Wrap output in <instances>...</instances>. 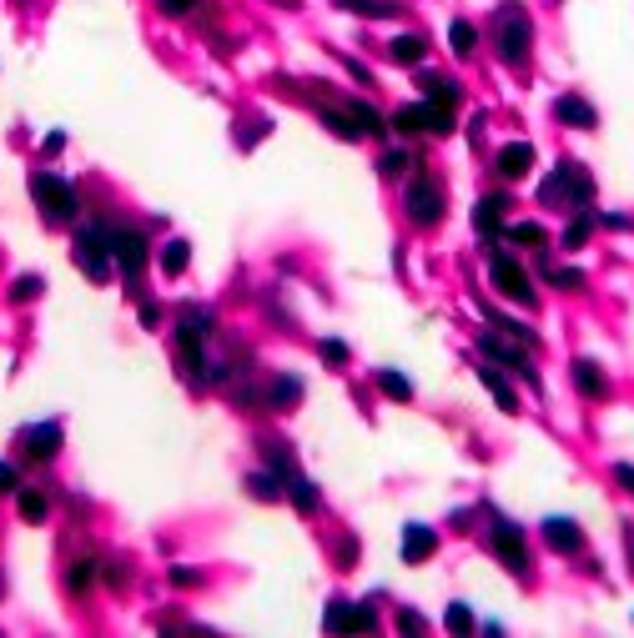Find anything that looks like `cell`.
<instances>
[{
  "mask_svg": "<svg viewBox=\"0 0 634 638\" xmlns=\"http://www.w3.org/2000/svg\"><path fill=\"white\" fill-rule=\"evenodd\" d=\"M438 548V533L433 528H423V523H408L403 528V563H428Z\"/></svg>",
  "mask_w": 634,
  "mask_h": 638,
  "instance_id": "obj_12",
  "label": "cell"
},
{
  "mask_svg": "<svg viewBox=\"0 0 634 638\" xmlns=\"http://www.w3.org/2000/svg\"><path fill=\"white\" fill-rule=\"evenodd\" d=\"M327 634H373L378 628V613L367 609V603H327Z\"/></svg>",
  "mask_w": 634,
  "mask_h": 638,
  "instance_id": "obj_7",
  "label": "cell"
},
{
  "mask_svg": "<svg viewBox=\"0 0 634 638\" xmlns=\"http://www.w3.org/2000/svg\"><path fill=\"white\" fill-rule=\"evenodd\" d=\"M614 478H620L624 493H634V462H620V468H614Z\"/></svg>",
  "mask_w": 634,
  "mask_h": 638,
  "instance_id": "obj_40",
  "label": "cell"
},
{
  "mask_svg": "<svg viewBox=\"0 0 634 638\" xmlns=\"http://www.w3.org/2000/svg\"><path fill=\"white\" fill-rule=\"evenodd\" d=\"M529 41H534V20H529V11L523 5H498V15H493V45H498V56L508 61V66H519L523 56H529Z\"/></svg>",
  "mask_w": 634,
  "mask_h": 638,
  "instance_id": "obj_1",
  "label": "cell"
},
{
  "mask_svg": "<svg viewBox=\"0 0 634 638\" xmlns=\"http://www.w3.org/2000/svg\"><path fill=\"white\" fill-rule=\"evenodd\" d=\"M66 583H70V588H86V583H91V563H76Z\"/></svg>",
  "mask_w": 634,
  "mask_h": 638,
  "instance_id": "obj_38",
  "label": "cell"
},
{
  "mask_svg": "<svg viewBox=\"0 0 634 638\" xmlns=\"http://www.w3.org/2000/svg\"><path fill=\"white\" fill-rule=\"evenodd\" d=\"M111 262L127 272V277H141L146 272V236L141 232H111Z\"/></svg>",
  "mask_w": 634,
  "mask_h": 638,
  "instance_id": "obj_9",
  "label": "cell"
},
{
  "mask_svg": "<svg viewBox=\"0 0 634 638\" xmlns=\"http://www.w3.org/2000/svg\"><path fill=\"white\" fill-rule=\"evenodd\" d=\"M393 126L403 131V136H423V131H428V101H418V106H398Z\"/></svg>",
  "mask_w": 634,
  "mask_h": 638,
  "instance_id": "obj_21",
  "label": "cell"
},
{
  "mask_svg": "<svg viewBox=\"0 0 634 638\" xmlns=\"http://www.w3.org/2000/svg\"><path fill=\"white\" fill-rule=\"evenodd\" d=\"M489 277L493 287L504 291L508 302H519V307H534V287H529V272H523L514 257H504V251H493L489 257Z\"/></svg>",
  "mask_w": 634,
  "mask_h": 638,
  "instance_id": "obj_5",
  "label": "cell"
},
{
  "mask_svg": "<svg viewBox=\"0 0 634 638\" xmlns=\"http://www.w3.org/2000/svg\"><path fill=\"white\" fill-rule=\"evenodd\" d=\"M161 11L167 15H186V11H197V0H161Z\"/></svg>",
  "mask_w": 634,
  "mask_h": 638,
  "instance_id": "obj_39",
  "label": "cell"
},
{
  "mask_svg": "<svg viewBox=\"0 0 634 638\" xmlns=\"http://www.w3.org/2000/svg\"><path fill=\"white\" fill-rule=\"evenodd\" d=\"M282 487H287V478H282V472H252V478H247V493H252L257 503H277Z\"/></svg>",
  "mask_w": 634,
  "mask_h": 638,
  "instance_id": "obj_18",
  "label": "cell"
},
{
  "mask_svg": "<svg viewBox=\"0 0 634 638\" xmlns=\"http://www.w3.org/2000/svg\"><path fill=\"white\" fill-rule=\"evenodd\" d=\"M554 287H584V272H574V266H554Z\"/></svg>",
  "mask_w": 634,
  "mask_h": 638,
  "instance_id": "obj_35",
  "label": "cell"
},
{
  "mask_svg": "<svg viewBox=\"0 0 634 638\" xmlns=\"http://www.w3.org/2000/svg\"><path fill=\"white\" fill-rule=\"evenodd\" d=\"M378 388L388 392L393 403H408V397H413V382L403 372H393V367H383V372H378Z\"/></svg>",
  "mask_w": 634,
  "mask_h": 638,
  "instance_id": "obj_26",
  "label": "cell"
},
{
  "mask_svg": "<svg viewBox=\"0 0 634 638\" xmlns=\"http://www.w3.org/2000/svg\"><path fill=\"white\" fill-rule=\"evenodd\" d=\"M171 583H182V588H192V583H197V573H192V568H171Z\"/></svg>",
  "mask_w": 634,
  "mask_h": 638,
  "instance_id": "obj_42",
  "label": "cell"
},
{
  "mask_svg": "<svg viewBox=\"0 0 634 638\" xmlns=\"http://www.w3.org/2000/svg\"><path fill=\"white\" fill-rule=\"evenodd\" d=\"M504 211H508V201H504V196H483V201H479V211H473V226H479V232L493 241V236L504 232Z\"/></svg>",
  "mask_w": 634,
  "mask_h": 638,
  "instance_id": "obj_16",
  "label": "cell"
},
{
  "mask_svg": "<svg viewBox=\"0 0 634 638\" xmlns=\"http://www.w3.org/2000/svg\"><path fill=\"white\" fill-rule=\"evenodd\" d=\"M403 167H408V156H403V151H388V156H383V176H398V171H403Z\"/></svg>",
  "mask_w": 634,
  "mask_h": 638,
  "instance_id": "obj_37",
  "label": "cell"
},
{
  "mask_svg": "<svg viewBox=\"0 0 634 638\" xmlns=\"http://www.w3.org/2000/svg\"><path fill=\"white\" fill-rule=\"evenodd\" d=\"M544 543L559 548V553H579V548H584V528H579L574 518H549V523H544Z\"/></svg>",
  "mask_w": 634,
  "mask_h": 638,
  "instance_id": "obj_11",
  "label": "cell"
},
{
  "mask_svg": "<svg viewBox=\"0 0 634 638\" xmlns=\"http://www.w3.org/2000/svg\"><path fill=\"white\" fill-rule=\"evenodd\" d=\"M317 352H323V362H327V367H342V362H348V348H342L338 337H327V342H323Z\"/></svg>",
  "mask_w": 634,
  "mask_h": 638,
  "instance_id": "obj_34",
  "label": "cell"
},
{
  "mask_svg": "<svg viewBox=\"0 0 634 638\" xmlns=\"http://www.w3.org/2000/svg\"><path fill=\"white\" fill-rule=\"evenodd\" d=\"M594 222H599L594 211H579L574 222H569V232H564V247H584V241H589V232H594Z\"/></svg>",
  "mask_w": 634,
  "mask_h": 638,
  "instance_id": "obj_29",
  "label": "cell"
},
{
  "mask_svg": "<svg viewBox=\"0 0 634 638\" xmlns=\"http://www.w3.org/2000/svg\"><path fill=\"white\" fill-rule=\"evenodd\" d=\"M479 348L489 352V357H498V362H504V367H519V372H529V357H523V352H529V348H523V342H508V337L498 332V327L479 337Z\"/></svg>",
  "mask_w": 634,
  "mask_h": 638,
  "instance_id": "obj_10",
  "label": "cell"
},
{
  "mask_svg": "<svg viewBox=\"0 0 634 638\" xmlns=\"http://www.w3.org/2000/svg\"><path fill=\"white\" fill-rule=\"evenodd\" d=\"M323 121L333 126V136H342V141H358L363 131H358V121H352L348 111H323Z\"/></svg>",
  "mask_w": 634,
  "mask_h": 638,
  "instance_id": "obj_31",
  "label": "cell"
},
{
  "mask_svg": "<svg viewBox=\"0 0 634 638\" xmlns=\"http://www.w3.org/2000/svg\"><path fill=\"white\" fill-rule=\"evenodd\" d=\"M30 196L41 201V211H45V222H70L76 217V186L70 181H61V176H51V171H36L30 176Z\"/></svg>",
  "mask_w": 634,
  "mask_h": 638,
  "instance_id": "obj_3",
  "label": "cell"
},
{
  "mask_svg": "<svg viewBox=\"0 0 634 638\" xmlns=\"http://www.w3.org/2000/svg\"><path fill=\"white\" fill-rule=\"evenodd\" d=\"M529 171H534V146H529V141H508L504 151H498V176L519 181V176H529Z\"/></svg>",
  "mask_w": 634,
  "mask_h": 638,
  "instance_id": "obj_13",
  "label": "cell"
},
{
  "mask_svg": "<svg viewBox=\"0 0 634 638\" xmlns=\"http://www.w3.org/2000/svg\"><path fill=\"white\" fill-rule=\"evenodd\" d=\"M15 487H21V483H15V468H11V462H0V493H15Z\"/></svg>",
  "mask_w": 634,
  "mask_h": 638,
  "instance_id": "obj_41",
  "label": "cell"
},
{
  "mask_svg": "<svg viewBox=\"0 0 634 638\" xmlns=\"http://www.w3.org/2000/svg\"><path fill=\"white\" fill-rule=\"evenodd\" d=\"M186 262H192V241H182V236L167 241V251H161V272H167V277H182Z\"/></svg>",
  "mask_w": 634,
  "mask_h": 638,
  "instance_id": "obj_23",
  "label": "cell"
},
{
  "mask_svg": "<svg viewBox=\"0 0 634 638\" xmlns=\"http://www.w3.org/2000/svg\"><path fill=\"white\" fill-rule=\"evenodd\" d=\"M297 392H302V388H297V377H282V382H272V403H277V407H292Z\"/></svg>",
  "mask_w": 634,
  "mask_h": 638,
  "instance_id": "obj_33",
  "label": "cell"
},
{
  "mask_svg": "<svg viewBox=\"0 0 634 638\" xmlns=\"http://www.w3.org/2000/svg\"><path fill=\"white\" fill-rule=\"evenodd\" d=\"M352 121H358V131H363V136H383V131H388V121H383L378 111H373V106H363V101H352Z\"/></svg>",
  "mask_w": 634,
  "mask_h": 638,
  "instance_id": "obj_25",
  "label": "cell"
},
{
  "mask_svg": "<svg viewBox=\"0 0 634 638\" xmlns=\"http://www.w3.org/2000/svg\"><path fill=\"white\" fill-rule=\"evenodd\" d=\"M504 236H514V241H523V247H539V241H544V226L539 222H519V226H508Z\"/></svg>",
  "mask_w": 634,
  "mask_h": 638,
  "instance_id": "obj_32",
  "label": "cell"
},
{
  "mask_svg": "<svg viewBox=\"0 0 634 638\" xmlns=\"http://www.w3.org/2000/svg\"><path fill=\"white\" fill-rule=\"evenodd\" d=\"M574 388L584 392V397H605V392H609L605 367H599L594 357H579V362H574Z\"/></svg>",
  "mask_w": 634,
  "mask_h": 638,
  "instance_id": "obj_15",
  "label": "cell"
},
{
  "mask_svg": "<svg viewBox=\"0 0 634 638\" xmlns=\"http://www.w3.org/2000/svg\"><path fill=\"white\" fill-rule=\"evenodd\" d=\"M589 196H594V181H589V171L574 167V161H564V167L539 186V201H544V207H589Z\"/></svg>",
  "mask_w": 634,
  "mask_h": 638,
  "instance_id": "obj_2",
  "label": "cell"
},
{
  "mask_svg": "<svg viewBox=\"0 0 634 638\" xmlns=\"http://www.w3.org/2000/svg\"><path fill=\"white\" fill-rule=\"evenodd\" d=\"M479 382L493 392V403L504 407V413H519V397H514V388H508V382H504L498 372H493V367H479Z\"/></svg>",
  "mask_w": 634,
  "mask_h": 638,
  "instance_id": "obj_20",
  "label": "cell"
},
{
  "mask_svg": "<svg viewBox=\"0 0 634 638\" xmlns=\"http://www.w3.org/2000/svg\"><path fill=\"white\" fill-rule=\"evenodd\" d=\"M287 493H292V503L302 508V513H312V508H317V487H312L308 478H287Z\"/></svg>",
  "mask_w": 634,
  "mask_h": 638,
  "instance_id": "obj_30",
  "label": "cell"
},
{
  "mask_svg": "<svg viewBox=\"0 0 634 638\" xmlns=\"http://www.w3.org/2000/svg\"><path fill=\"white\" fill-rule=\"evenodd\" d=\"M423 91H428V101H438V106H458L464 101V91H458V81H449V76H423Z\"/></svg>",
  "mask_w": 634,
  "mask_h": 638,
  "instance_id": "obj_19",
  "label": "cell"
},
{
  "mask_svg": "<svg viewBox=\"0 0 634 638\" xmlns=\"http://www.w3.org/2000/svg\"><path fill=\"white\" fill-rule=\"evenodd\" d=\"M403 211H408L418 226H433L443 217V192H438V181L428 176H413L408 192H403Z\"/></svg>",
  "mask_w": 634,
  "mask_h": 638,
  "instance_id": "obj_6",
  "label": "cell"
},
{
  "mask_svg": "<svg viewBox=\"0 0 634 638\" xmlns=\"http://www.w3.org/2000/svg\"><path fill=\"white\" fill-rule=\"evenodd\" d=\"M26 453H30V458H56V453H61V428H56V422L30 428L26 432Z\"/></svg>",
  "mask_w": 634,
  "mask_h": 638,
  "instance_id": "obj_17",
  "label": "cell"
},
{
  "mask_svg": "<svg viewBox=\"0 0 634 638\" xmlns=\"http://www.w3.org/2000/svg\"><path fill=\"white\" fill-rule=\"evenodd\" d=\"M554 116H559L564 126H574V131H594V126H599V116H594V106L584 96H559L554 101Z\"/></svg>",
  "mask_w": 634,
  "mask_h": 638,
  "instance_id": "obj_14",
  "label": "cell"
},
{
  "mask_svg": "<svg viewBox=\"0 0 634 638\" xmlns=\"http://www.w3.org/2000/svg\"><path fill=\"white\" fill-rule=\"evenodd\" d=\"M423 51H428V41H423V36H398V41L388 45V56H393L398 66H418Z\"/></svg>",
  "mask_w": 634,
  "mask_h": 638,
  "instance_id": "obj_22",
  "label": "cell"
},
{
  "mask_svg": "<svg viewBox=\"0 0 634 638\" xmlns=\"http://www.w3.org/2000/svg\"><path fill=\"white\" fill-rule=\"evenodd\" d=\"M493 553L504 558V568H514V573H529V548H523V533L514 523H493Z\"/></svg>",
  "mask_w": 634,
  "mask_h": 638,
  "instance_id": "obj_8",
  "label": "cell"
},
{
  "mask_svg": "<svg viewBox=\"0 0 634 638\" xmlns=\"http://www.w3.org/2000/svg\"><path fill=\"white\" fill-rule=\"evenodd\" d=\"M449 45H453V56H473V45H479V30L468 26V20H453V26H449Z\"/></svg>",
  "mask_w": 634,
  "mask_h": 638,
  "instance_id": "obj_24",
  "label": "cell"
},
{
  "mask_svg": "<svg viewBox=\"0 0 634 638\" xmlns=\"http://www.w3.org/2000/svg\"><path fill=\"white\" fill-rule=\"evenodd\" d=\"M443 628H449V634H458V638H468L473 634V613H468V603H449V613H443Z\"/></svg>",
  "mask_w": 634,
  "mask_h": 638,
  "instance_id": "obj_28",
  "label": "cell"
},
{
  "mask_svg": "<svg viewBox=\"0 0 634 638\" xmlns=\"http://www.w3.org/2000/svg\"><path fill=\"white\" fill-rule=\"evenodd\" d=\"M15 503H21V518H26V523H45V498L36 487H15Z\"/></svg>",
  "mask_w": 634,
  "mask_h": 638,
  "instance_id": "obj_27",
  "label": "cell"
},
{
  "mask_svg": "<svg viewBox=\"0 0 634 638\" xmlns=\"http://www.w3.org/2000/svg\"><path fill=\"white\" fill-rule=\"evenodd\" d=\"M70 257L81 262V272L91 282H106V277H111V262H106V257H111V232H106V226H81Z\"/></svg>",
  "mask_w": 634,
  "mask_h": 638,
  "instance_id": "obj_4",
  "label": "cell"
},
{
  "mask_svg": "<svg viewBox=\"0 0 634 638\" xmlns=\"http://www.w3.org/2000/svg\"><path fill=\"white\" fill-rule=\"evenodd\" d=\"M36 291H41V277H21V282L11 287V297H15V302H30Z\"/></svg>",
  "mask_w": 634,
  "mask_h": 638,
  "instance_id": "obj_36",
  "label": "cell"
}]
</instances>
